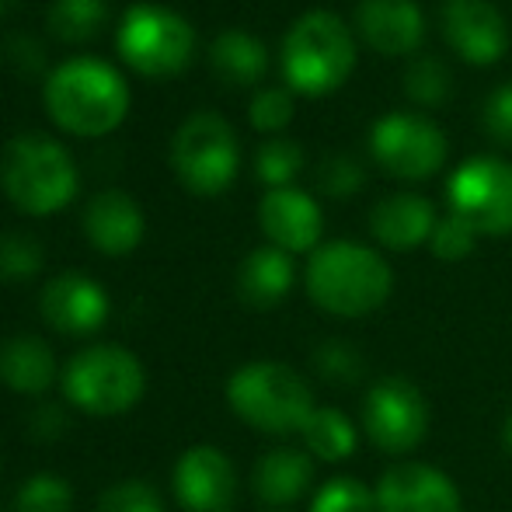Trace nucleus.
Masks as SVG:
<instances>
[{
    "instance_id": "nucleus-30",
    "label": "nucleus",
    "mask_w": 512,
    "mask_h": 512,
    "mask_svg": "<svg viewBox=\"0 0 512 512\" xmlns=\"http://www.w3.org/2000/svg\"><path fill=\"white\" fill-rule=\"evenodd\" d=\"M310 363L317 366V377H324L328 384H356L363 377V356L345 338L321 342L314 349V356H310Z\"/></svg>"
},
{
    "instance_id": "nucleus-19",
    "label": "nucleus",
    "mask_w": 512,
    "mask_h": 512,
    "mask_svg": "<svg viewBox=\"0 0 512 512\" xmlns=\"http://www.w3.org/2000/svg\"><path fill=\"white\" fill-rule=\"evenodd\" d=\"M84 234L102 255H129L143 241V213L126 192H98L84 209Z\"/></svg>"
},
{
    "instance_id": "nucleus-33",
    "label": "nucleus",
    "mask_w": 512,
    "mask_h": 512,
    "mask_svg": "<svg viewBox=\"0 0 512 512\" xmlns=\"http://www.w3.org/2000/svg\"><path fill=\"white\" fill-rule=\"evenodd\" d=\"M293 112H297V105H293L290 88H265L251 98L248 119L262 133H279V129H286L293 122Z\"/></svg>"
},
{
    "instance_id": "nucleus-23",
    "label": "nucleus",
    "mask_w": 512,
    "mask_h": 512,
    "mask_svg": "<svg viewBox=\"0 0 512 512\" xmlns=\"http://www.w3.org/2000/svg\"><path fill=\"white\" fill-rule=\"evenodd\" d=\"M209 67L216 70L220 81L248 88V84L262 81L265 70H269V49L251 32L230 28V32L216 35L213 46H209Z\"/></svg>"
},
{
    "instance_id": "nucleus-6",
    "label": "nucleus",
    "mask_w": 512,
    "mask_h": 512,
    "mask_svg": "<svg viewBox=\"0 0 512 512\" xmlns=\"http://www.w3.org/2000/svg\"><path fill=\"white\" fill-rule=\"evenodd\" d=\"M143 391V363L119 345H88L63 370V394L88 415H122L140 405Z\"/></svg>"
},
{
    "instance_id": "nucleus-13",
    "label": "nucleus",
    "mask_w": 512,
    "mask_h": 512,
    "mask_svg": "<svg viewBox=\"0 0 512 512\" xmlns=\"http://www.w3.org/2000/svg\"><path fill=\"white\" fill-rule=\"evenodd\" d=\"M439 25H443L446 46L474 67H488L506 56V18L492 0H443Z\"/></svg>"
},
{
    "instance_id": "nucleus-3",
    "label": "nucleus",
    "mask_w": 512,
    "mask_h": 512,
    "mask_svg": "<svg viewBox=\"0 0 512 512\" xmlns=\"http://www.w3.org/2000/svg\"><path fill=\"white\" fill-rule=\"evenodd\" d=\"M283 77L300 95H328L349 81L356 67L352 28L331 11H307L283 35Z\"/></svg>"
},
{
    "instance_id": "nucleus-28",
    "label": "nucleus",
    "mask_w": 512,
    "mask_h": 512,
    "mask_svg": "<svg viewBox=\"0 0 512 512\" xmlns=\"http://www.w3.org/2000/svg\"><path fill=\"white\" fill-rule=\"evenodd\" d=\"M310 512H377V495L352 474H338L314 492Z\"/></svg>"
},
{
    "instance_id": "nucleus-24",
    "label": "nucleus",
    "mask_w": 512,
    "mask_h": 512,
    "mask_svg": "<svg viewBox=\"0 0 512 512\" xmlns=\"http://www.w3.org/2000/svg\"><path fill=\"white\" fill-rule=\"evenodd\" d=\"M304 436L307 453H314L324 464H338V460H349L359 446V429L345 411L338 408H314L307 418V425L300 429Z\"/></svg>"
},
{
    "instance_id": "nucleus-27",
    "label": "nucleus",
    "mask_w": 512,
    "mask_h": 512,
    "mask_svg": "<svg viewBox=\"0 0 512 512\" xmlns=\"http://www.w3.org/2000/svg\"><path fill=\"white\" fill-rule=\"evenodd\" d=\"M405 91L415 105L439 108L453 91L450 70H446V63L439 60V56H418L405 70Z\"/></svg>"
},
{
    "instance_id": "nucleus-14",
    "label": "nucleus",
    "mask_w": 512,
    "mask_h": 512,
    "mask_svg": "<svg viewBox=\"0 0 512 512\" xmlns=\"http://www.w3.org/2000/svg\"><path fill=\"white\" fill-rule=\"evenodd\" d=\"M175 499L185 512H230L237 499V471L216 446H189L175 464Z\"/></svg>"
},
{
    "instance_id": "nucleus-8",
    "label": "nucleus",
    "mask_w": 512,
    "mask_h": 512,
    "mask_svg": "<svg viewBox=\"0 0 512 512\" xmlns=\"http://www.w3.org/2000/svg\"><path fill=\"white\" fill-rule=\"evenodd\" d=\"M115 46L136 74L171 77L189 67L192 53H196V32L171 7L133 4L119 21Z\"/></svg>"
},
{
    "instance_id": "nucleus-34",
    "label": "nucleus",
    "mask_w": 512,
    "mask_h": 512,
    "mask_svg": "<svg viewBox=\"0 0 512 512\" xmlns=\"http://www.w3.org/2000/svg\"><path fill=\"white\" fill-rule=\"evenodd\" d=\"M42 269V248L28 234L0 237V276L4 279H32Z\"/></svg>"
},
{
    "instance_id": "nucleus-17",
    "label": "nucleus",
    "mask_w": 512,
    "mask_h": 512,
    "mask_svg": "<svg viewBox=\"0 0 512 512\" xmlns=\"http://www.w3.org/2000/svg\"><path fill=\"white\" fill-rule=\"evenodd\" d=\"M356 32L380 56H411L425 39V14L415 0H359Z\"/></svg>"
},
{
    "instance_id": "nucleus-1",
    "label": "nucleus",
    "mask_w": 512,
    "mask_h": 512,
    "mask_svg": "<svg viewBox=\"0 0 512 512\" xmlns=\"http://www.w3.org/2000/svg\"><path fill=\"white\" fill-rule=\"evenodd\" d=\"M307 297L331 317H366L387 304L394 272L384 255L359 241H328L310 251Z\"/></svg>"
},
{
    "instance_id": "nucleus-25",
    "label": "nucleus",
    "mask_w": 512,
    "mask_h": 512,
    "mask_svg": "<svg viewBox=\"0 0 512 512\" xmlns=\"http://www.w3.org/2000/svg\"><path fill=\"white\" fill-rule=\"evenodd\" d=\"M108 14L105 0H53L49 4V28H53L56 39L63 42H84L102 28Z\"/></svg>"
},
{
    "instance_id": "nucleus-38",
    "label": "nucleus",
    "mask_w": 512,
    "mask_h": 512,
    "mask_svg": "<svg viewBox=\"0 0 512 512\" xmlns=\"http://www.w3.org/2000/svg\"><path fill=\"white\" fill-rule=\"evenodd\" d=\"M0 11H4V0H0Z\"/></svg>"
},
{
    "instance_id": "nucleus-10",
    "label": "nucleus",
    "mask_w": 512,
    "mask_h": 512,
    "mask_svg": "<svg viewBox=\"0 0 512 512\" xmlns=\"http://www.w3.org/2000/svg\"><path fill=\"white\" fill-rule=\"evenodd\" d=\"M363 432L380 453L405 457L429 436V401L408 377H380L363 401Z\"/></svg>"
},
{
    "instance_id": "nucleus-5",
    "label": "nucleus",
    "mask_w": 512,
    "mask_h": 512,
    "mask_svg": "<svg viewBox=\"0 0 512 512\" xmlns=\"http://www.w3.org/2000/svg\"><path fill=\"white\" fill-rule=\"evenodd\" d=\"M4 189L28 216H49L77 196L74 157L42 133H21L4 150Z\"/></svg>"
},
{
    "instance_id": "nucleus-11",
    "label": "nucleus",
    "mask_w": 512,
    "mask_h": 512,
    "mask_svg": "<svg viewBox=\"0 0 512 512\" xmlns=\"http://www.w3.org/2000/svg\"><path fill=\"white\" fill-rule=\"evenodd\" d=\"M446 136L432 119L415 112H391L370 129V157L394 178L422 182L446 161Z\"/></svg>"
},
{
    "instance_id": "nucleus-29",
    "label": "nucleus",
    "mask_w": 512,
    "mask_h": 512,
    "mask_svg": "<svg viewBox=\"0 0 512 512\" xmlns=\"http://www.w3.org/2000/svg\"><path fill=\"white\" fill-rule=\"evenodd\" d=\"M74 509V488L60 474H32L14 495V512H70Z\"/></svg>"
},
{
    "instance_id": "nucleus-16",
    "label": "nucleus",
    "mask_w": 512,
    "mask_h": 512,
    "mask_svg": "<svg viewBox=\"0 0 512 512\" xmlns=\"http://www.w3.org/2000/svg\"><path fill=\"white\" fill-rule=\"evenodd\" d=\"M39 310L63 335H91L108 321V293L84 272H63L42 290Z\"/></svg>"
},
{
    "instance_id": "nucleus-20",
    "label": "nucleus",
    "mask_w": 512,
    "mask_h": 512,
    "mask_svg": "<svg viewBox=\"0 0 512 512\" xmlns=\"http://www.w3.org/2000/svg\"><path fill=\"white\" fill-rule=\"evenodd\" d=\"M310 481H314V460L307 450L297 446H276L255 464L251 474V488H255L258 502L269 509H286L307 495Z\"/></svg>"
},
{
    "instance_id": "nucleus-31",
    "label": "nucleus",
    "mask_w": 512,
    "mask_h": 512,
    "mask_svg": "<svg viewBox=\"0 0 512 512\" xmlns=\"http://www.w3.org/2000/svg\"><path fill=\"white\" fill-rule=\"evenodd\" d=\"M363 182H366V171L352 154H328L321 161V168H317V189L331 199L356 196L363 189Z\"/></svg>"
},
{
    "instance_id": "nucleus-2",
    "label": "nucleus",
    "mask_w": 512,
    "mask_h": 512,
    "mask_svg": "<svg viewBox=\"0 0 512 512\" xmlns=\"http://www.w3.org/2000/svg\"><path fill=\"white\" fill-rule=\"evenodd\" d=\"M42 102L56 126L67 133L105 136L126 119L129 88L112 63L95 56H74L46 77Z\"/></svg>"
},
{
    "instance_id": "nucleus-21",
    "label": "nucleus",
    "mask_w": 512,
    "mask_h": 512,
    "mask_svg": "<svg viewBox=\"0 0 512 512\" xmlns=\"http://www.w3.org/2000/svg\"><path fill=\"white\" fill-rule=\"evenodd\" d=\"M293 279H297V269H293V258L286 251L272 248H255L237 269V293L248 307H276L290 297Z\"/></svg>"
},
{
    "instance_id": "nucleus-37",
    "label": "nucleus",
    "mask_w": 512,
    "mask_h": 512,
    "mask_svg": "<svg viewBox=\"0 0 512 512\" xmlns=\"http://www.w3.org/2000/svg\"><path fill=\"white\" fill-rule=\"evenodd\" d=\"M502 446H506V453L512 457V411H509L506 425H502Z\"/></svg>"
},
{
    "instance_id": "nucleus-22",
    "label": "nucleus",
    "mask_w": 512,
    "mask_h": 512,
    "mask_svg": "<svg viewBox=\"0 0 512 512\" xmlns=\"http://www.w3.org/2000/svg\"><path fill=\"white\" fill-rule=\"evenodd\" d=\"M0 380L18 394H46L56 380V356L39 335H14L0 345Z\"/></svg>"
},
{
    "instance_id": "nucleus-7",
    "label": "nucleus",
    "mask_w": 512,
    "mask_h": 512,
    "mask_svg": "<svg viewBox=\"0 0 512 512\" xmlns=\"http://www.w3.org/2000/svg\"><path fill=\"white\" fill-rule=\"evenodd\" d=\"M171 168H175L178 182L196 196L227 192L241 168L234 126L216 112L189 115L171 143Z\"/></svg>"
},
{
    "instance_id": "nucleus-35",
    "label": "nucleus",
    "mask_w": 512,
    "mask_h": 512,
    "mask_svg": "<svg viewBox=\"0 0 512 512\" xmlns=\"http://www.w3.org/2000/svg\"><path fill=\"white\" fill-rule=\"evenodd\" d=\"M95 512H164V502L147 481H119L98 499Z\"/></svg>"
},
{
    "instance_id": "nucleus-9",
    "label": "nucleus",
    "mask_w": 512,
    "mask_h": 512,
    "mask_svg": "<svg viewBox=\"0 0 512 512\" xmlns=\"http://www.w3.org/2000/svg\"><path fill=\"white\" fill-rule=\"evenodd\" d=\"M450 213L464 216L478 234H512V164L492 154L467 157L446 182Z\"/></svg>"
},
{
    "instance_id": "nucleus-15",
    "label": "nucleus",
    "mask_w": 512,
    "mask_h": 512,
    "mask_svg": "<svg viewBox=\"0 0 512 512\" xmlns=\"http://www.w3.org/2000/svg\"><path fill=\"white\" fill-rule=\"evenodd\" d=\"M258 223H262L272 248L286 251V255H304V251L321 248V206L314 203V196L293 189V185L265 192L258 203Z\"/></svg>"
},
{
    "instance_id": "nucleus-32",
    "label": "nucleus",
    "mask_w": 512,
    "mask_h": 512,
    "mask_svg": "<svg viewBox=\"0 0 512 512\" xmlns=\"http://www.w3.org/2000/svg\"><path fill=\"white\" fill-rule=\"evenodd\" d=\"M474 244H478V230L457 213H446L429 237L432 255L443 258V262H460V258H467L474 251Z\"/></svg>"
},
{
    "instance_id": "nucleus-26",
    "label": "nucleus",
    "mask_w": 512,
    "mask_h": 512,
    "mask_svg": "<svg viewBox=\"0 0 512 512\" xmlns=\"http://www.w3.org/2000/svg\"><path fill=\"white\" fill-rule=\"evenodd\" d=\"M300 168H304V150H300V143L286 140V136L265 140L255 154V175L269 189H290L293 178L300 175Z\"/></svg>"
},
{
    "instance_id": "nucleus-36",
    "label": "nucleus",
    "mask_w": 512,
    "mask_h": 512,
    "mask_svg": "<svg viewBox=\"0 0 512 512\" xmlns=\"http://www.w3.org/2000/svg\"><path fill=\"white\" fill-rule=\"evenodd\" d=\"M481 126L502 147H512V81L499 84L481 108Z\"/></svg>"
},
{
    "instance_id": "nucleus-18",
    "label": "nucleus",
    "mask_w": 512,
    "mask_h": 512,
    "mask_svg": "<svg viewBox=\"0 0 512 512\" xmlns=\"http://www.w3.org/2000/svg\"><path fill=\"white\" fill-rule=\"evenodd\" d=\"M436 209L418 192H394L370 213V234L391 251H415L436 230Z\"/></svg>"
},
{
    "instance_id": "nucleus-4",
    "label": "nucleus",
    "mask_w": 512,
    "mask_h": 512,
    "mask_svg": "<svg viewBox=\"0 0 512 512\" xmlns=\"http://www.w3.org/2000/svg\"><path fill=\"white\" fill-rule=\"evenodd\" d=\"M227 405L251 429L269 436H290L307 425L314 411V394L293 366L255 359L234 370L227 380Z\"/></svg>"
},
{
    "instance_id": "nucleus-12",
    "label": "nucleus",
    "mask_w": 512,
    "mask_h": 512,
    "mask_svg": "<svg viewBox=\"0 0 512 512\" xmlns=\"http://www.w3.org/2000/svg\"><path fill=\"white\" fill-rule=\"evenodd\" d=\"M377 512H464L460 488L450 474L422 460H401L380 474Z\"/></svg>"
}]
</instances>
